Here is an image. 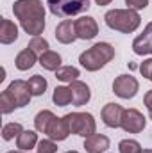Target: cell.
Returning <instances> with one entry per match:
<instances>
[{
    "label": "cell",
    "instance_id": "f1b7e54d",
    "mask_svg": "<svg viewBox=\"0 0 152 153\" xmlns=\"http://www.w3.org/2000/svg\"><path fill=\"white\" fill-rule=\"evenodd\" d=\"M125 4L129 5V9H145L149 5V0H125Z\"/></svg>",
    "mask_w": 152,
    "mask_h": 153
},
{
    "label": "cell",
    "instance_id": "cb8c5ba5",
    "mask_svg": "<svg viewBox=\"0 0 152 153\" xmlns=\"http://www.w3.org/2000/svg\"><path fill=\"white\" fill-rule=\"evenodd\" d=\"M22 132H23V128L20 123H7L2 128V137H4V141H11V139H14V135L18 137Z\"/></svg>",
    "mask_w": 152,
    "mask_h": 153
},
{
    "label": "cell",
    "instance_id": "7a4b0ae2",
    "mask_svg": "<svg viewBox=\"0 0 152 153\" xmlns=\"http://www.w3.org/2000/svg\"><path fill=\"white\" fill-rule=\"evenodd\" d=\"M31 96L32 94L27 87V82H23V80L11 82L9 87L0 94V111H2V114H9L14 109L29 105Z\"/></svg>",
    "mask_w": 152,
    "mask_h": 153
},
{
    "label": "cell",
    "instance_id": "8992f818",
    "mask_svg": "<svg viewBox=\"0 0 152 153\" xmlns=\"http://www.w3.org/2000/svg\"><path fill=\"white\" fill-rule=\"evenodd\" d=\"M65 119L68 121V126H70V132L75 134V135H82V137H90L95 134V119L93 116L88 114V112H72V114H66Z\"/></svg>",
    "mask_w": 152,
    "mask_h": 153
},
{
    "label": "cell",
    "instance_id": "9a60e30c",
    "mask_svg": "<svg viewBox=\"0 0 152 153\" xmlns=\"http://www.w3.org/2000/svg\"><path fill=\"white\" fill-rule=\"evenodd\" d=\"M84 148L88 153H104L109 148V139L102 134H93V135L86 137Z\"/></svg>",
    "mask_w": 152,
    "mask_h": 153
},
{
    "label": "cell",
    "instance_id": "7402d4cb",
    "mask_svg": "<svg viewBox=\"0 0 152 153\" xmlns=\"http://www.w3.org/2000/svg\"><path fill=\"white\" fill-rule=\"evenodd\" d=\"M56 116L52 114L50 111H41L36 114V119H34V126H36V130L38 132H43V134H47V128H48V125L52 123V119H54Z\"/></svg>",
    "mask_w": 152,
    "mask_h": 153
},
{
    "label": "cell",
    "instance_id": "836d02e7",
    "mask_svg": "<svg viewBox=\"0 0 152 153\" xmlns=\"http://www.w3.org/2000/svg\"><path fill=\"white\" fill-rule=\"evenodd\" d=\"M66 153H79V152H66Z\"/></svg>",
    "mask_w": 152,
    "mask_h": 153
},
{
    "label": "cell",
    "instance_id": "d4e9b609",
    "mask_svg": "<svg viewBox=\"0 0 152 153\" xmlns=\"http://www.w3.org/2000/svg\"><path fill=\"white\" fill-rule=\"evenodd\" d=\"M27 48H31L36 55H43L45 52H48V41L47 39H43V38H39V36H34V38L29 41V46Z\"/></svg>",
    "mask_w": 152,
    "mask_h": 153
},
{
    "label": "cell",
    "instance_id": "484cf974",
    "mask_svg": "<svg viewBox=\"0 0 152 153\" xmlns=\"http://www.w3.org/2000/svg\"><path fill=\"white\" fill-rule=\"evenodd\" d=\"M118 148H120V153H141L143 152L141 146H140V143L134 141V139H123V141H120Z\"/></svg>",
    "mask_w": 152,
    "mask_h": 153
},
{
    "label": "cell",
    "instance_id": "83f0119b",
    "mask_svg": "<svg viewBox=\"0 0 152 153\" xmlns=\"http://www.w3.org/2000/svg\"><path fill=\"white\" fill-rule=\"evenodd\" d=\"M140 71H141V75L147 76V78L152 82V59H147V61H143V62H141Z\"/></svg>",
    "mask_w": 152,
    "mask_h": 153
},
{
    "label": "cell",
    "instance_id": "6da1fadb",
    "mask_svg": "<svg viewBox=\"0 0 152 153\" xmlns=\"http://www.w3.org/2000/svg\"><path fill=\"white\" fill-rule=\"evenodd\" d=\"M14 16L20 20L22 29L32 38L45 29V7L41 0H16L13 5Z\"/></svg>",
    "mask_w": 152,
    "mask_h": 153
},
{
    "label": "cell",
    "instance_id": "5bb4252c",
    "mask_svg": "<svg viewBox=\"0 0 152 153\" xmlns=\"http://www.w3.org/2000/svg\"><path fill=\"white\" fill-rule=\"evenodd\" d=\"M70 89H72V94H74V102H72L74 105L81 107V105H86L90 102L91 93H90V87L84 82H81V80L70 82Z\"/></svg>",
    "mask_w": 152,
    "mask_h": 153
},
{
    "label": "cell",
    "instance_id": "7c38bea8",
    "mask_svg": "<svg viewBox=\"0 0 152 153\" xmlns=\"http://www.w3.org/2000/svg\"><path fill=\"white\" fill-rule=\"evenodd\" d=\"M132 50L138 55H149L152 53V22L145 27L143 34L132 41Z\"/></svg>",
    "mask_w": 152,
    "mask_h": 153
},
{
    "label": "cell",
    "instance_id": "4fadbf2b",
    "mask_svg": "<svg viewBox=\"0 0 152 153\" xmlns=\"http://www.w3.org/2000/svg\"><path fill=\"white\" fill-rule=\"evenodd\" d=\"M56 38L59 43H63V45H70V43H74L77 39V32H75V22H72V20H65V22H61L59 25H57V29H56Z\"/></svg>",
    "mask_w": 152,
    "mask_h": 153
},
{
    "label": "cell",
    "instance_id": "603a6c76",
    "mask_svg": "<svg viewBox=\"0 0 152 153\" xmlns=\"http://www.w3.org/2000/svg\"><path fill=\"white\" fill-rule=\"evenodd\" d=\"M79 76V70L74 66H65V68H59L56 71V78H59L61 82H74Z\"/></svg>",
    "mask_w": 152,
    "mask_h": 153
},
{
    "label": "cell",
    "instance_id": "d6a6232c",
    "mask_svg": "<svg viewBox=\"0 0 152 153\" xmlns=\"http://www.w3.org/2000/svg\"><path fill=\"white\" fill-rule=\"evenodd\" d=\"M7 153H23V152H7Z\"/></svg>",
    "mask_w": 152,
    "mask_h": 153
},
{
    "label": "cell",
    "instance_id": "2e32d148",
    "mask_svg": "<svg viewBox=\"0 0 152 153\" xmlns=\"http://www.w3.org/2000/svg\"><path fill=\"white\" fill-rule=\"evenodd\" d=\"M16 38H18V27L11 20L2 18V22H0V43L11 45L13 41H16Z\"/></svg>",
    "mask_w": 152,
    "mask_h": 153
},
{
    "label": "cell",
    "instance_id": "e0dca14e",
    "mask_svg": "<svg viewBox=\"0 0 152 153\" xmlns=\"http://www.w3.org/2000/svg\"><path fill=\"white\" fill-rule=\"evenodd\" d=\"M36 144H38V134L32 130H23L16 139V146L22 152H31Z\"/></svg>",
    "mask_w": 152,
    "mask_h": 153
},
{
    "label": "cell",
    "instance_id": "3957f363",
    "mask_svg": "<svg viewBox=\"0 0 152 153\" xmlns=\"http://www.w3.org/2000/svg\"><path fill=\"white\" fill-rule=\"evenodd\" d=\"M113 57H114V48L109 43H97V45H93L91 48H88L86 52L81 53L79 62L88 71H97V70L104 68Z\"/></svg>",
    "mask_w": 152,
    "mask_h": 153
},
{
    "label": "cell",
    "instance_id": "5b68a950",
    "mask_svg": "<svg viewBox=\"0 0 152 153\" xmlns=\"http://www.w3.org/2000/svg\"><path fill=\"white\" fill-rule=\"evenodd\" d=\"M47 5L54 16L68 18L86 11L90 7V0H47Z\"/></svg>",
    "mask_w": 152,
    "mask_h": 153
},
{
    "label": "cell",
    "instance_id": "ffe728a7",
    "mask_svg": "<svg viewBox=\"0 0 152 153\" xmlns=\"http://www.w3.org/2000/svg\"><path fill=\"white\" fill-rule=\"evenodd\" d=\"M52 100H54V103L56 105H59V107H66L68 103H72L74 102V94H72V89L70 87H56L54 89V94H52Z\"/></svg>",
    "mask_w": 152,
    "mask_h": 153
},
{
    "label": "cell",
    "instance_id": "44dd1931",
    "mask_svg": "<svg viewBox=\"0 0 152 153\" xmlns=\"http://www.w3.org/2000/svg\"><path fill=\"white\" fill-rule=\"evenodd\" d=\"M27 87H29L32 96H41L45 93V89H47V80L41 75H34L27 80Z\"/></svg>",
    "mask_w": 152,
    "mask_h": 153
},
{
    "label": "cell",
    "instance_id": "8fae6325",
    "mask_svg": "<svg viewBox=\"0 0 152 153\" xmlns=\"http://www.w3.org/2000/svg\"><path fill=\"white\" fill-rule=\"evenodd\" d=\"M70 132V126H68V121L65 117H54L52 123L48 125L47 128V135L52 139V141H65L68 137Z\"/></svg>",
    "mask_w": 152,
    "mask_h": 153
},
{
    "label": "cell",
    "instance_id": "9c48e42d",
    "mask_svg": "<svg viewBox=\"0 0 152 153\" xmlns=\"http://www.w3.org/2000/svg\"><path fill=\"white\" fill-rule=\"evenodd\" d=\"M75 32L79 39H93L99 34V25L95 18L91 16H82L75 20Z\"/></svg>",
    "mask_w": 152,
    "mask_h": 153
},
{
    "label": "cell",
    "instance_id": "d6986e66",
    "mask_svg": "<svg viewBox=\"0 0 152 153\" xmlns=\"http://www.w3.org/2000/svg\"><path fill=\"white\" fill-rule=\"evenodd\" d=\"M39 64L45 68V70H50V71H57L59 66H61V55L57 52H45L43 55H39Z\"/></svg>",
    "mask_w": 152,
    "mask_h": 153
},
{
    "label": "cell",
    "instance_id": "52a82bcc",
    "mask_svg": "<svg viewBox=\"0 0 152 153\" xmlns=\"http://www.w3.org/2000/svg\"><path fill=\"white\" fill-rule=\"evenodd\" d=\"M138 89H140L138 80L131 75H120V76H116L114 82H113L114 94L120 96V98H123V100L132 98V96L138 93Z\"/></svg>",
    "mask_w": 152,
    "mask_h": 153
},
{
    "label": "cell",
    "instance_id": "1f68e13d",
    "mask_svg": "<svg viewBox=\"0 0 152 153\" xmlns=\"http://www.w3.org/2000/svg\"><path fill=\"white\" fill-rule=\"evenodd\" d=\"M141 153H152V150H143Z\"/></svg>",
    "mask_w": 152,
    "mask_h": 153
},
{
    "label": "cell",
    "instance_id": "4dcf8cb0",
    "mask_svg": "<svg viewBox=\"0 0 152 153\" xmlns=\"http://www.w3.org/2000/svg\"><path fill=\"white\" fill-rule=\"evenodd\" d=\"M95 2H97L99 5H108V4H109L111 0H95Z\"/></svg>",
    "mask_w": 152,
    "mask_h": 153
},
{
    "label": "cell",
    "instance_id": "ba28073f",
    "mask_svg": "<svg viewBox=\"0 0 152 153\" xmlns=\"http://www.w3.org/2000/svg\"><path fill=\"white\" fill-rule=\"evenodd\" d=\"M122 128L129 134H140L145 128V117L136 109H127L122 116Z\"/></svg>",
    "mask_w": 152,
    "mask_h": 153
},
{
    "label": "cell",
    "instance_id": "30bf717a",
    "mask_svg": "<svg viewBox=\"0 0 152 153\" xmlns=\"http://www.w3.org/2000/svg\"><path fill=\"white\" fill-rule=\"evenodd\" d=\"M123 111L118 103H108L104 109H102V121L106 126L109 128H118L122 126V116H123Z\"/></svg>",
    "mask_w": 152,
    "mask_h": 153
},
{
    "label": "cell",
    "instance_id": "277c9868",
    "mask_svg": "<svg viewBox=\"0 0 152 153\" xmlns=\"http://www.w3.org/2000/svg\"><path fill=\"white\" fill-rule=\"evenodd\" d=\"M106 25L113 30H120L123 34H129V32H134L138 27H140V14L134 11V9H113V11H108L106 16Z\"/></svg>",
    "mask_w": 152,
    "mask_h": 153
},
{
    "label": "cell",
    "instance_id": "f546056e",
    "mask_svg": "<svg viewBox=\"0 0 152 153\" xmlns=\"http://www.w3.org/2000/svg\"><path fill=\"white\" fill-rule=\"evenodd\" d=\"M143 102H145V105H147L149 116H150V119H152V89L145 93V98H143Z\"/></svg>",
    "mask_w": 152,
    "mask_h": 153
},
{
    "label": "cell",
    "instance_id": "ac0fdd59",
    "mask_svg": "<svg viewBox=\"0 0 152 153\" xmlns=\"http://www.w3.org/2000/svg\"><path fill=\"white\" fill-rule=\"evenodd\" d=\"M34 62H36V53H34L31 48L22 50V52L16 55V59H14V64H16V68H18L20 71H25V70L32 68Z\"/></svg>",
    "mask_w": 152,
    "mask_h": 153
},
{
    "label": "cell",
    "instance_id": "4316f807",
    "mask_svg": "<svg viewBox=\"0 0 152 153\" xmlns=\"http://www.w3.org/2000/svg\"><path fill=\"white\" fill-rule=\"evenodd\" d=\"M57 152V144L52 139H43L38 143V153H56Z\"/></svg>",
    "mask_w": 152,
    "mask_h": 153
}]
</instances>
